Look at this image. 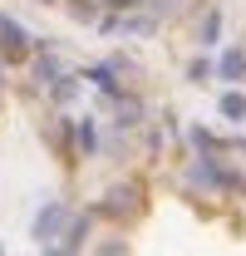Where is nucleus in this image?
Segmentation results:
<instances>
[{
	"label": "nucleus",
	"mask_w": 246,
	"mask_h": 256,
	"mask_svg": "<svg viewBox=\"0 0 246 256\" xmlns=\"http://www.w3.org/2000/svg\"><path fill=\"white\" fill-rule=\"evenodd\" d=\"M34 74H40V84H50V89H54V84L64 79V69H60V60H54V54H44V60H34Z\"/></svg>",
	"instance_id": "nucleus-11"
},
{
	"label": "nucleus",
	"mask_w": 246,
	"mask_h": 256,
	"mask_svg": "<svg viewBox=\"0 0 246 256\" xmlns=\"http://www.w3.org/2000/svg\"><path fill=\"white\" fill-rule=\"evenodd\" d=\"M114 108H118V128H128V124L143 118V98H133V94H118V98H114Z\"/></svg>",
	"instance_id": "nucleus-9"
},
{
	"label": "nucleus",
	"mask_w": 246,
	"mask_h": 256,
	"mask_svg": "<svg viewBox=\"0 0 246 256\" xmlns=\"http://www.w3.org/2000/svg\"><path fill=\"white\" fill-rule=\"evenodd\" d=\"M40 5H50V0H40Z\"/></svg>",
	"instance_id": "nucleus-19"
},
{
	"label": "nucleus",
	"mask_w": 246,
	"mask_h": 256,
	"mask_svg": "<svg viewBox=\"0 0 246 256\" xmlns=\"http://www.w3.org/2000/svg\"><path fill=\"white\" fill-rule=\"evenodd\" d=\"M94 217H98V212H84V217H74V222H69V232H64V252H69V256H74L79 246H84V242H89Z\"/></svg>",
	"instance_id": "nucleus-6"
},
{
	"label": "nucleus",
	"mask_w": 246,
	"mask_h": 256,
	"mask_svg": "<svg viewBox=\"0 0 246 256\" xmlns=\"http://www.w3.org/2000/svg\"><path fill=\"white\" fill-rule=\"evenodd\" d=\"M60 226H64V207H60V202H44V207L34 212V236H40L44 246L60 236Z\"/></svg>",
	"instance_id": "nucleus-3"
},
{
	"label": "nucleus",
	"mask_w": 246,
	"mask_h": 256,
	"mask_svg": "<svg viewBox=\"0 0 246 256\" xmlns=\"http://www.w3.org/2000/svg\"><path fill=\"white\" fill-rule=\"evenodd\" d=\"M74 89H79V84H74V79L64 74V79H60V84H54V89H50V94H54V98H60V104H64V98H74Z\"/></svg>",
	"instance_id": "nucleus-14"
},
{
	"label": "nucleus",
	"mask_w": 246,
	"mask_h": 256,
	"mask_svg": "<svg viewBox=\"0 0 246 256\" xmlns=\"http://www.w3.org/2000/svg\"><path fill=\"white\" fill-rule=\"evenodd\" d=\"M44 256H69V252H64V246H44Z\"/></svg>",
	"instance_id": "nucleus-18"
},
{
	"label": "nucleus",
	"mask_w": 246,
	"mask_h": 256,
	"mask_svg": "<svg viewBox=\"0 0 246 256\" xmlns=\"http://www.w3.org/2000/svg\"><path fill=\"white\" fill-rule=\"evenodd\" d=\"M69 10H74V15H79V20H94V5H89V0H74V5H69Z\"/></svg>",
	"instance_id": "nucleus-16"
},
{
	"label": "nucleus",
	"mask_w": 246,
	"mask_h": 256,
	"mask_svg": "<svg viewBox=\"0 0 246 256\" xmlns=\"http://www.w3.org/2000/svg\"><path fill=\"white\" fill-rule=\"evenodd\" d=\"M74 143H79V153H98V128H94V118H89V114L74 124Z\"/></svg>",
	"instance_id": "nucleus-8"
},
{
	"label": "nucleus",
	"mask_w": 246,
	"mask_h": 256,
	"mask_svg": "<svg viewBox=\"0 0 246 256\" xmlns=\"http://www.w3.org/2000/svg\"><path fill=\"white\" fill-rule=\"evenodd\" d=\"M0 50H5V60H10V64H20L25 54H30V34L20 30V25H15L10 15L0 20Z\"/></svg>",
	"instance_id": "nucleus-2"
},
{
	"label": "nucleus",
	"mask_w": 246,
	"mask_h": 256,
	"mask_svg": "<svg viewBox=\"0 0 246 256\" xmlns=\"http://www.w3.org/2000/svg\"><path fill=\"white\" fill-rule=\"evenodd\" d=\"M212 74H216L212 60H192V64H187V79H197V84H202V79H212Z\"/></svg>",
	"instance_id": "nucleus-13"
},
{
	"label": "nucleus",
	"mask_w": 246,
	"mask_h": 256,
	"mask_svg": "<svg viewBox=\"0 0 246 256\" xmlns=\"http://www.w3.org/2000/svg\"><path fill=\"white\" fill-rule=\"evenodd\" d=\"M148 5H153V10H172L178 0H148Z\"/></svg>",
	"instance_id": "nucleus-17"
},
{
	"label": "nucleus",
	"mask_w": 246,
	"mask_h": 256,
	"mask_svg": "<svg viewBox=\"0 0 246 256\" xmlns=\"http://www.w3.org/2000/svg\"><path fill=\"white\" fill-rule=\"evenodd\" d=\"M216 108H222V118H232V124H246V94H242V89H226V94L216 98Z\"/></svg>",
	"instance_id": "nucleus-7"
},
{
	"label": "nucleus",
	"mask_w": 246,
	"mask_h": 256,
	"mask_svg": "<svg viewBox=\"0 0 246 256\" xmlns=\"http://www.w3.org/2000/svg\"><path fill=\"white\" fill-rule=\"evenodd\" d=\"M138 207H143V202H138V188H133V182H123V188H114L98 207H94V212H98V217H133Z\"/></svg>",
	"instance_id": "nucleus-1"
},
{
	"label": "nucleus",
	"mask_w": 246,
	"mask_h": 256,
	"mask_svg": "<svg viewBox=\"0 0 246 256\" xmlns=\"http://www.w3.org/2000/svg\"><path fill=\"white\" fill-rule=\"evenodd\" d=\"M216 74H222L226 84H242V79H246V50H242V44L222 50V60H216Z\"/></svg>",
	"instance_id": "nucleus-4"
},
{
	"label": "nucleus",
	"mask_w": 246,
	"mask_h": 256,
	"mask_svg": "<svg viewBox=\"0 0 246 256\" xmlns=\"http://www.w3.org/2000/svg\"><path fill=\"white\" fill-rule=\"evenodd\" d=\"M192 148H197V153H202V158H216V153H222V148H226V143H222V138H216L212 128H192Z\"/></svg>",
	"instance_id": "nucleus-10"
},
{
	"label": "nucleus",
	"mask_w": 246,
	"mask_h": 256,
	"mask_svg": "<svg viewBox=\"0 0 246 256\" xmlns=\"http://www.w3.org/2000/svg\"><path fill=\"white\" fill-rule=\"evenodd\" d=\"M114 74H118L114 64H89V69H84V79H89L94 89H104L108 98H118V79H114Z\"/></svg>",
	"instance_id": "nucleus-5"
},
{
	"label": "nucleus",
	"mask_w": 246,
	"mask_h": 256,
	"mask_svg": "<svg viewBox=\"0 0 246 256\" xmlns=\"http://www.w3.org/2000/svg\"><path fill=\"white\" fill-rule=\"evenodd\" d=\"M94 256H123V236H108V242H104Z\"/></svg>",
	"instance_id": "nucleus-15"
},
{
	"label": "nucleus",
	"mask_w": 246,
	"mask_h": 256,
	"mask_svg": "<svg viewBox=\"0 0 246 256\" xmlns=\"http://www.w3.org/2000/svg\"><path fill=\"white\" fill-rule=\"evenodd\" d=\"M202 44H216V34H222V10H207V20H202Z\"/></svg>",
	"instance_id": "nucleus-12"
}]
</instances>
